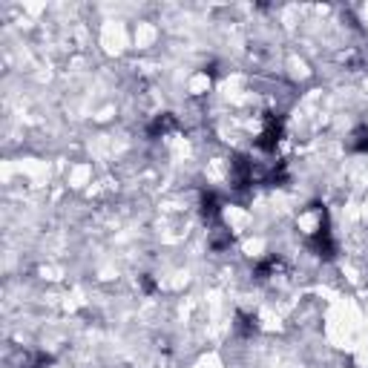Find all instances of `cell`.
Masks as SVG:
<instances>
[{"label": "cell", "mask_w": 368, "mask_h": 368, "mask_svg": "<svg viewBox=\"0 0 368 368\" xmlns=\"http://www.w3.org/2000/svg\"><path fill=\"white\" fill-rule=\"evenodd\" d=\"M230 184H234V190H239V193L254 184V161L247 156L230 159Z\"/></svg>", "instance_id": "3"}, {"label": "cell", "mask_w": 368, "mask_h": 368, "mask_svg": "<svg viewBox=\"0 0 368 368\" xmlns=\"http://www.w3.org/2000/svg\"><path fill=\"white\" fill-rule=\"evenodd\" d=\"M202 219L207 225H219V219H222V202H219V196L213 190L202 193Z\"/></svg>", "instance_id": "5"}, {"label": "cell", "mask_w": 368, "mask_h": 368, "mask_svg": "<svg viewBox=\"0 0 368 368\" xmlns=\"http://www.w3.org/2000/svg\"><path fill=\"white\" fill-rule=\"evenodd\" d=\"M230 242H234V236L225 234V227H216V230H213V239H210V247H213V250H225V247H230Z\"/></svg>", "instance_id": "9"}, {"label": "cell", "mask_w": 368, "mask_h": 368, "mask_svg": "<svg viewBox=\"0 0 368 368\" xmlns=\"http://www.w3.org/2000/svg\"><path fill=\"white\" fill-rule=\"evenodd\" d=\"M282 135H285V119L279 112H265V127H262L259 139H256V147L262 152H274L277 144L282 141Z\"/></svg>", "instance_id": "2"}, {"label": "cell", "mask_w": 368, "mask_h": 368, "mask_svg": "<svg viewBox=\"0 0 368 368\" xmlns=\"http://www.w3.org/2000/svg\"><path fill=\"white\" fill-rule=\"evenodd\" d=\"M173 130H179L176 115H173V112H161V115H156V119L147 124V139H164V135L173 132Z\"/></svg>", "instance_id": "4"}, {"label": "cell", "mask_w": 368, "mask_h": 368, "mask_svg": "<svg viewBox=\"0 0 368 368\" xmlns=\"http://www.w3.org/2000/svg\"><path fill=\"white\" fill-rule=\"evenodd\" d=\"M288 182V164L285 161H279L274 170L268 173V179H265V184H270V187H277V184H285Z\"/></svg>", "instance_id": "8"}, {"label": "cell", "mask_w": 368, "mask_h": 368, "mask_svg": "<svg viewBox=\"0 0 368 368\" xmlns=\"http://www.w3.org/2000/svg\"><path fill=\"white\" fill-rule=\"evenodd\" d=\"M141 288H144V294H156V279H152L150 274L141 277Z\"/></svg>", "instance_id": "11"}, {"label": "cell", "mask_w": 368, "mask_h": 368, "mask_svg": "<svg viewBox=\"0 0 368 368\" xmlns=\"http://www.w3.org/2000/svg\"><path fill=\"white\" fill-rule=\"evenodd\" d=\"M348 150L351 152H368V127H357L351 132V141H348Z\"/></svg>", "instance_id": "7"}, {"label": "cell", "mask_w": 368, "mask_h": 368, "mask_svg": "<svg viewBox=\"0 0 368 368\" xmlns=\"http://www.w3.org/2000/svg\"><path fill=\"white\" fill-rule=\"evenodd\" d=\"M308 247H311V254H317L322 262H331L337 256V245H334V236H331V222H328L325 210H322V222L317 227V234L308 236Z\"/></svg>", "instance_id": "1"}, {"label": "cell", "mask_w": 368, "mask_h": 368, "mask_svg": "<svg viewBox=\"0 0 368 368\" xmlns=\"http://www.w3.org/2000/svg\"><path fill=\"white\" fill-rule=\"evenodd\" d=\"M277 268H279V256H277V254L265 256V259H262V262H256V268H254V279L265 282L268 277H274V274H277Z\"/></svg>", "instance_id": "6"}, {"label": "cell", "mask_w": 368, "mask_h": 368, "mask_svg": "<svg viewBox=\"0 0 368 368\" xmlns=\"http://www.w3.org/2000/svg\"><path fill=\"white\" fill-rule=\"evenodd\" d=\"M239 334L242 337H250V334H256V317H247V314H239Z\"/></svg>", "instance_id": "10"}]
</instances>
